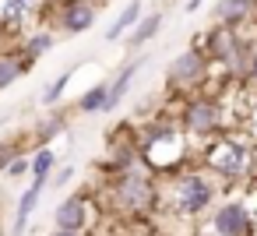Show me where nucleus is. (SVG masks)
I'll list each match as a JSON object with an SVG mask.
<instances>
[{"label": "nucleus", "mask_w": 257, "mask_h": 236, "mask_svg": "<svg viewBox=\"0 0 257 236\" xmlns=\"http://www.w3.org/2000/svg\"><path fill=\"white\" fill-rule=\"evenodd\" d=\"M218 187L222 180L204 166L180 169L169 180H162V208L169 215H180L183 222H197L201 215H211V208L218 204Z\"/></svg>", "instance_id": "nucleus-1"}, {"label": "nucleus", "mask_w": 257, "mask_h": 236, "mask_svg": "<svg viewBox=\"0 0 257 236\" xmlns=\"http://www.w3.org/2000/svg\"><path fill=\"white\" fill-rule=\"evenodd\" d=\"M138 141H141V162L159 176V173H180V166L187 162V145L190 138L183 134L180 120H148L138 127Z\"/></svg>", "instance_id": "nucleus-2"}, {"label": "nucleus", "mask_w": 257, "mask_h": 236, "mask_svg": "<svg viewBox=\"0 0 257 236\" xmlns=\"http://www.w3.org/2000/svg\"><path fill=\"white\" fill-rule=\"evenodd\" d=\"M106 190H109L113 211L123 215V218H145L162 204V180L145 162L120 173V176H109Z\"/></svg>", "instance_id": "nucleus-3"}, {"label": "nucleus", "mask_w": 257, "mask_h": 236, "mask_svg": "<svg viewBox=\"0 0 257 236\" xmlns=\"http://www.w3.org/2000/svg\"><path fill=\"white\" fill-rule=\"evenodd\" d=\"M201 50L208 53V60L215 67H222V74L229 81H246V67H250V57L257 50V39L236 32V29H222V25H211L204 36H201Z\"/></svg>", "instance_id": "nucleus-4"}, {"label": "nucleus", "mask_w": 257, "mask_h": 236, "mask_svg": "<svg viewBox=\"0 0 257 236\" xmlns=\"http://www.w3.org/2000/svg\"><path fill=\"white\" fill-rule=\"evenodd\" d=\"M180 127L190 141H215L222 134H229V109L218 95H208V92H197V95H187L180 102Z\"/></svg>", "instance_id": "nucleus-5"}, {"label": "nucleus", "mask_w": 257, "mask_h": 236, "mask_svg": "<svg viewBox=\"0 0 257 236\" xmlns=\"http://www.w3.org/2000/svg\"><path fill=\"white\" fill-rule=\"evenodd\" d=\"M253 155H257L253 141L243 138V134H236V131H229V134H222V138H215V141L204 145L201 166L208 173H215L218 180H243L253 169Z\"/></svg>", "instance_id": "nucleus-6"}, {"label": "nucleus", "mask_w": 257, "mask_h": 236, "mask_svg": "<svg viewBox=\"0 0 257 236\" xmlns=\"http://www.w3.org/2000/svg\"><path fill=\"white\" fill-rule=\"evenodd\" d=\"M211 60H208V53L201 50V46H187L183 53H176L173 60H169V67H166V88L169 92H201L204 85H208V78H211Z\"/></svg>", "instance_id": "nucleus-7"}, {"label": "nucleus", "mask_w": 257, "mask_h": 236, "mask_svg": "<svg viewBox=\"0 0 257 236\" xmlns=\"http://www.w3.org/2000/svg\"><path fill=\"white\" fill-rule=\"evenodd\" d=\"M208 225H211V232H218V236H253V211H250L243 201L225 197V201H218V204L211 208Z\"/></svg>", "instance_id": "nucleus-8"}, {"label": "nucleus", "mask_w": 257, "mask_h": 236, "mask_svg": "<svg viewBox=\"0 0 257 236\" xmlns=\"http://www.w3.org/2000/svg\"><path fill=\"white\" fill-rule=\"evenodd\" d=\"M53 22H57V32L81 36V32H88L99 22V4L95 0H60Z\"/></svg>", "instance_id": "nucleus-9"}, {"label": "nucleus", "mask_w": 257, "mask_h": 236, "mask_svg": "<svg viewBox=\"0 0 257 236\" xmlns=\"http://www.w3.org/2000/svg\"><path fill=\"white\" fill-rule=\"evenodd\" d=\"M92 197L88 194H71L53 208V229H67V232H92Z\"/></svg>", "instance_id": "nucleus-10"}, {"label": "nucleus", "mask_w": 257, "mask_h": 236, "mask_svg": "<svg viewBox=\"0 0 257 236\" xmlns=\"http://www.w3.org/2000/svg\"><path fill=\"white\" fill-rule=\"evenodd\" d=\"M257 15V0H215V8H211V18L215 25L222 29H243L246 22H253Z\"/></svg>", "instance_id": "nucleus-11"}, {"label": "nucleus", "mask_w": 257, "mask_h": 236, "mask_svg": "<svg viewBox=\"0 0 257 236\" xmlns=\"http://www.w3.org/2000/svg\"><path fill=\"white\" fill-rule=\"evenodd\" d=\"M148 64V57L145 53H138V57H131L127 64H120V71L113 74V81H109V99H106V113H113L120 102H123V95L131 92V85H134V78H138V71Z\"/></svg>", "instance_id": "nucleus-12"}, {"label": "nucleus", "mask_w": 257, "mask_h": 236, "mask_svg": "<svg viewBox=\"0 0 257 236\" xmlns=\"http://www.w3.org/2000/svg\"><path fill=\"white\" fill-rule=\"evenodd\" d=\"M43 11V0H0V22L8 32H22L29 22H36Z\"/></svg>", "instance_id": "nucleus-13"}, {"label": "nucleus", "mask_w": 257, "mask_h": 236, "mask_svg": "<svg viewBox=\"0 0 257 236\" xmlns=\"http://www.w3.org/2000/svg\"><path fill=\"white\" fill-rule=\"evenodd\" d=\"M64 131H67V113L57 106V109H50V116H43V120L32 124L29 138H32L36 148H53V141H57Z\"/></svg>", "instance_id": "nucleus-14"}, {"label": "nucleus", "mask_w": 257, "mask_h": 236, "mask_svg": "<svg viewBox=\"0 0 257 236\" xmlns=\"http://www.w3.org/2000/svg\"><path fill=\"white\" fill-rule=\"evenodd\" d=\"M43 190H46V180H32V183L22 190V197H18V204H15L11 236H25V225H29V218H32V211H36V204H39Z\"/></svg>", "instance_id": "nucleus-15"}, {"label": "nucleus", "mask_w": 257, "mask_h": 236, "mask_svg": "<svg viewBox=\"0 0 257 236\" xmlns=\"http://www.w3.org/2000/svg\"><path fill=\"white\" fill-rule=\"evenodd\" d=\"M162 22H166V15H162V11H148V15H145V18H141V22L134 25V32H131L127 39H123L127 53H131V57H138V53H141V50H145V46H148V43H152V39L159 36Z\"/></svg>", "instance_id": "nucleus-16"}, {"label": "nucleus", "mask_w": 257, "mask_h": 236, "mask_svg": "<svg viewBox=\"0 0 257 236\" xmlns=\"http://www.w3.org/2000/svg\"><path fill=\"white\" fill-rule=\"evenodd\" d=\"M57 46V32L53 29H32V32H25L22 39H18V53L29 60V64H36V60H43L50 50Z\"/></svg>", "instance_id": "nucleus-17"}, {"label": "nucleus", "mask_w": 257, "mask_h": 236, "mask_svg": "<svg viewBox=\"0 0 257 236\" xmlns=\"http://www.w3.org/2000/svg\"><path fill=\"white\" fill-rule=\"evenodd\" d=\"M141 18H145V4H141V0H131V4L113 18V25L106 29V36H102V39H106V43H120V39H127Z\"/></svg>", "instance_id": "nucleus-18"}, {"label": "nucleus", "mask_w": 257, "mask_h": 236, "mask_svg": "<svg viewBox=\"0 0 257 236\" xmlns=\"http://www.w3.org/2000/svg\"><path fill=\"white\" fill-rule=\"evenodd\" d=\"M32 71V64L18 53V46H8V50H0V92L11 88L18 78H25Z\"/></svg>", "instance_id": "nucleus-19"}, {"label": "nucleus", "mask_w": 257, "mask_h": 236, "mask_svg": "<svg viewBox=\"0 0 257 236\" xmlns=\"http://www.w3.org/2000/svg\"><path fill=\"white\" fill-rule=\"evenodd\" d=\"M81 64H74V67H67L64 74H57L53 81H46L43 85V92H39V106L43 109H57L60 102H64V92H67V85H71V78H74V71H78Z\"/></svg>", "instance_id": "nucleus-20"}, {"label": "nucleus", "mask_w": 257, "mask_h": 236, "mask_svg": "<svg viewBox=\"0 0 257 236\" xmlns=\"http://www.w3.org/2000/svg\"><path fill=\"white\" fill-rule=\"evenodd\" d=\"M106 99H109V81H99V85H92V88H85L81 92V99H78V113H106Z\"/></svg>", "instance_id": "nucleus-21"}, {"label": "nucleus", "mask_w": 257, "mask_h": 236, "mask_svg": "<svg viewBox=\"0 0 257 236\" xmlns=\"http://www.w3.org/2000/svg\"><path fill=\"white\" fill-rule=\"evenodd\" d=\"M57 166H60V155L53 152V148H36L32 152V180H46L50 183V176L57 173Z\"/></svg>", "instance_id": "nucleus-22"}, {"label": "nucleus", "mask_w": 257, "mask_h": 236, "mask_svg": "<svg viewBox=\"0 0 257 236\" xmlns=\"http://www.w3.org/2000/svg\"><path fill=\"white\" fill-rule=\"evenodd\" d=\"M22 148H25V141H0V173H8L11 162L25 155Z\"/></svg>", "instance_id": "nucleus-23"}, {"label": "nucleus", "mask_w": 257, "mask_h": 236, "mask_svg": "<svg viewBox=\"0 0 257 236\" xmlns=\"http://www.w3.org/2000/svg\"><path fill=\"white\" fill-rule=\"evenodd\" d=\"M25 173H32V155L15 159V162H11V169H8V176H25Z\"/></svg>", "instance_id": "nucleus-24"}, {"label": "nucleus", "mask_w": 257, "mask_h": 236, "mask_svg": "<svg viewBox=\"0 0 257 236\" xmlns=\"http://www.w3.org/2000/svg\"><path fill=\"white\" fill-rule=\"evenodd\" d=\"M71 180H74V166H60V169L50 176V183H53V187H67Z\"/></svg>", "instance_id": "nucleus-25"}, {"label": "nucleus", "mask_w": 257, "mask_h": 236, "mask_svg": "<svg viewBox=\"0 0 257 236\" xmlns=\"http://www.w3.org/2000/svg\"><path fill=\"white\" fill-rule=\"evenodd\" d=\"M243 85L257 92V50H253V57H250V67H246V81H243Z\"/></svg>", "instance_id": "nucleus-26"}, {"label": "nucleus", "mask_w": 257, "mask_h": 236, "mask_svg": "<svg viewBox=\"0 0 257 236\" xmlns=\"http://www.w3.org/2000/svg\"><path fill=\"white\" fill-rule=\"evenodd\" d=\"M204 4H208V0H187V4H183V11H187V15H194V11H201Z\"/></svg>", "instance_id": "nucleus-27"}, {"label": "nucleus", "mask_w": 257, "mask_h": 236, "mask_svg": "<svg viewBox=\"0 0 257 236\" xmlns=\"http://www.w3.org/2000/svg\"><path fill=\"white\" fill-rule=\"evenodd\" d=\"M8 43H11V32H8L4 22H0V50H8Z\"/></svg>", "instance_id": "nucleus-28"}, {"label": "nucleus", "mask_w": 257, "mask_h": 236, "mask_svg": "<svg viewBox=\"0 0 257 236\" xmlns=\"http://www.w3.org/2000/svg\"><path fill=\"white\" fill-rule=\"evenodd\" d=\"M50 236H92V232H67V229H53Z\"/></svg>", "instance_id": "nucleus-29"}, {"label": "nucleus", "mask_w": 257, "mask_h": 236, "mask_svg": "<svg viewBox=\"0 0 257 236\" xmlns=\"http://www.w3.org/2000/svg\"><path fill=\"white\" fill-rule=\"evenodd\" d=\"M95 4H99V8H102V4H109V0H95Z\"/></svg>", "instance_id": "nucleus-30"}, {"label": "nucleus", "mask_w": 257, "mask_h": 236, "mask_svg": "<svg viewBox=\"0 0 257 236\" xmlns=\"http://www.w3.org/2000/svg\"><path fill=\"white\" fill-rule=\"evenodd\" d=\"M204 236H218V232H211V229H208V232H204Z\"/></svg>", "instance_id": "nucleus-31"}, {"label": "nucleus", "mask_w": 257, "mask_h": 236, "mask_svg": "<svg viewBox=\"0 0 257 236\" xmlns=\"http://www.w3.org/2000/svg\"><path fill=\"white\" fill-rule=\"evenodd\" d=\"M250 25H253V29H257V15H253V22H250Z\"/></svg>", "instance_id": "nucleus-32"}]
</instances>
